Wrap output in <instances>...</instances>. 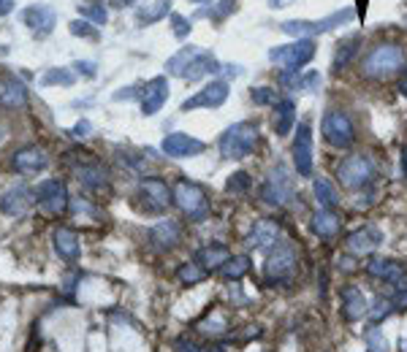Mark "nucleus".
I'll return each mask as SVG.
<instances>
[{
	"label": "nucleus",
	"mask_w": 407,
	"mask_h": 352,
	"mask_svg": "<svg viewBox=\"0 0 407 352\" xmlns=\"http://www.w3.org/2000/svg\"><path fill=\"white\" fill-rule=\"evenodd\" d=\"M171 3H174V0H155L152 6L142 8V11L136 14V22H139L142 28H147V25H152V22H158V19L169 17V11H171Z\"/></svg>",
	"instance_id": "obj_34"
},
{
	"label": "nucleus",
	"mask_w": 407,
	"mask_h": 352,
	"mask_svg": "<svg viewBox=\"0 0 407 352\" xmlns=\"http://www.w3.org/2000/svg\"><path fill=\"white\" fill-rule=\"evenodd\" d=\"M180 236H182V231H180V225L174 219H160L149 231V242L158 249H174L177 242H180Z\"/></svg>",
	"instance_id": "obj_26"
},
{
	"label": "nucleus",
	"mask_w": 407,
	"mask_h": 352,
	"mask_svg": "<svg viewBox=\"0 0 407 352\" xmlns=\"http://www.w3.org/2000/svg\"><path fill=\"white\" fill-rule=\"evenodd\" d=\"M391 312H394V301H391V298H377L375 306L367 309V315H370L372 322H380L383 317H388Z\"/></svg>",
	"instance_id": "obj_40"
},
{
	"label": "nucleus",
	"mask_w": 407,
	"mask_h": 352,
	"mask_svg": "<svg viewBox=\"0 0 407 352\" xmlns=\"http://www.w3.org/2000/svg\"><path fill=\"white\" fill-rule=\"evenodd\" d=\"M397 90H399L402 95H407V81H399V87H397Z\"/></svg>",
	"instance_id": "obj_55"
},
{
	"label": "nucleus",
	"mask_w": 407,
	"mask_h": 352,
	"mask_svg": "<svg viewBox=\"0 0 407 352\" xmlns=\"http://www.w3.org/2000/svg\"><path fill=\"white\" fill-rule=\"evenodd\" d=\"M318 81H321V76H318V73H307V76L301 79V87H307V90H315V87H318Z\"/></svg>",
	"instance_id": "obj_49"
},
{
	"label": "nucleus",
	"mask_w": 407,
	"mask_h": 352,
	"mask_svg": "<svg viewBox=\"0 0 407 352\" xmlns=\"http://www.w3.org/2000/svg\"><path fill=\"white\" fill-rule=\"evenodd\" d=\"M171 28H174V35H177V38H185L193 25L187 22L182 14H171Z\"/></svg>",
	"instance_id": "obj_45"
},
{
	"label": "nucleus",
	"mask_w": 407,
	"mask_h": 352,
	"mask_svg": "<svg viewBox=\"0 0 407 352\" xmlns=\"http://www.w3.org/2000/svg\"><path fill=\"white\" fill-rule=\"evenodd\" d=\"M174 204L180 206V211L185 214L190 222H204L209 217V198H207V190L198 184V182H190V179H177L174 184Z\"/></svg>",
	"instance_id": "obj_3"
},
{
	"label": "nucleus",
	"mask_w": 407,
	"mask_h": 352,
	"mask_svg": "<svg viewBox=\"0 0 407 352\" xmlns=\"http://www.w3.org/2000/svg\"><path fill=\"white\" fill-rule=\"evenodd\" d=\"M312 193H315L321 209H337L339 206V193H337V187H334L326 176H318L312 182Z\"/></svg>",
	"instance_id": "obj_31"
},
{
	"label": "nucleus",
	"mask_w": 407,
	"mask_h": 352,
	"mask_svg": "<svg viewBox=\"0 0 407 352\" xmlns=\"http://www.w3.org/2000/svg\"><path fill=\"white\" fill-rule=\"evenodd\" d=\"M245 242H247V246H256V249H269L280 242V228L272 219H258Z\"/></svg>",
	"instance_id": "obj_25"
},
{
	"label": "nucleus",
	"mask_w": 407,
	"mask_h": 352,
	"mask_svg": "<svg viewBox=\"0 0 407 352\" xmlns=\"http://www.w3.org/2000/svg\"><path fill=\"white\" fill-rule=\"evenodd\" d=\"M160 149H163V155L182 160V157H196V155H201V152L207 149V144L193 139V136H187V133H169V136L163 139V144H160Z\"/></svg>",
	"instance_id": "obj_17"
},
{
	"label": "nucleus",
	"mask_w": 407,
	"mask_h": 352,
	"mask_svg": "<svg viewBox=\"0 0 407 352\" xmlns=\"http://www.w3.org/2000/svg\"><path fill=\"white\" fill-rule=\"evenodd\" d=\"M359 43H361V35H350V38L339 41V43H337V55H334V60H332V68L334 70L348 68L350 60H353V55L359 52Z\"/></svg>",
	"instance_id": "obj_32"
},
{
	"label": "nucleus",
	"mask_w": 407,
	"mask_h": 352,
	"mask_svg": "<svg viewBox=\"0 0 407 352\" xmlns=\"http://www.w3.org/2000/svg\"><path fill=\"white\" fill-rule=\"evenodd\" d=\"M174 350L177 352H212V347H204V344H198V342L190 339V336H180V339L174 342Z\"/></svg>",
	"instance_id": "obj_44"
},
{
	"label": "nucleus",
	"mask_w": 407,
	"mask_h": 352,
	"mask_svg": "<svg viewBox=\"0 0 407 352\" xmlns=\"http://www.w3.org/2000/svg\"><path fill=\"white\" fill-rule=\"evenodd\" d=\"M139 198H142V209L147 214H163L174 204V193L158 176H149V179L139 182Z\"/></svg>",
	"instance_id": "obj_10"
},
{
	"label": "nucleus",
	"mask_w": 407,
	"mask_h": 352,
	"mask_svg": "<svg viewBox=\"0 0 407 352\" xmlns=\"http://www.w3.org/2000/svg\"><path fill=\"white\" fill-rule=\"evenodd\" d=\"M402 174L407 176V146L402 149Z\"/></svg>",
	"instance_id": "obj_54"
},
{
	"label": "nucleus",
	"mask_w": 407,
	"mask_h": 352,
	"mask_svg": "<svg viewBox=\"0 0 407 352\" xmlns=\"http://www.w3.org/2000/svg\"><path fill=\"white\" fill-rule=\"evenodd\" d=\"M68 30H71V35H76V38H90V41H98V30H95L87 19H74V22H68Z\"/></svg>",
	"instance_id": "obj_41"
},
{
	"label": "nucleus",
	"mask_w": 407,
	"mask_h": 352,
	"mask_svg": "<svg viewBox=\"0 0 407 352\" xmlns=\"http://www.w3.org/2000/svg\"><path fill=\"white\" fill-rule=\"evenodd\" d=\"M288 3H291V0H269L272 8H283V6H288Z\"/></svg>",
	"instance_id": "obj_53"
},
{
	"label": "nucleus",
	"mask_w": 407,
	"mask_h": 352,
	"mask_svg": "<svg viewBox=\"0 0 407 352\" xmlns=\"http://www.w3.org/2000/svg\"><path fill=\"white\" fill-rule=\"evenodd\" d=\"M391 301H394V309H407V287L405 290H399Z\"/></svg>",
	"instance_id": "obj_50"
},
{
	"label": "nucleus",
	"mask_w": 407,
	"mask_h": 352,
	"mask_svg": "<svg viewBox=\"0 0 407 352\" xmlns=\"http://www.w3.org/2000/svg\"><path fill=\"white\" fill-rule=\"evenodd\" d=\"M52 242H55V252L63 260H68V263H74L76 257H79V252H82L79 236H76V231H71V228H57L55 236H52Z\"/></svg>",
	"instance_id": "obj_28"
},
{
	"label": "nucleus",
	"mask_w": 407,
	"mask_h": 352,
	"mask_svg": "<svg viewBox=\"0 0 407 352\" xmlns=\"http://www.w3.org/2000/svg\"><path fill=\"white\" fill-rule=\"evenodd\" d=\"M402 352H407V342H402Z\"/></svg>",
	"instance_id": "obj_57"
},
{
	"label": "nucleus",
	"mask_w": 407,
	"mask_h": 352,
	"mask_svg": "<svg viewBox=\"0 0 407 352\" xmlns=\"http://www.w3.org/2000/svg\"><path fill=\"white\" fill-rule=\"evenodd\" d=\"M201 331L204 333H223L225 331V322H220V320H207V322H201Z\"/></svg>",
	"instance_id": "obj_47"
},
{
	"label": "nucleus",
	"mask_w": 407,
	"mask_h": 352,
	"mask_svg": "<svg viewBox=\"0 0 407 352\" xmlns=\"http://www.w3.org/2000/svg\"><path fill=\"white\" fill-rule=\"evenodd\" d=\"M76 11L82 14V19L93 22V25H106V19H109L104 0H82V3H76Z\"/></svg>",
	"instance_id": "obj_33"
},
{
	"label": "nucleus",
	"mask_w": 407,
	"mask_h": 352,
	"mask_svg": "<svg viewBox=\"0 0 407 352\" xmlns=\"http://www.w3.org/2000/svg\"><path fill=\"white\" fill-rule=\"evenodd\" d=\"M321 130H323V139L329 141L332 146H337V149H348V146H353V141H356L353 119H350L342 108H329V111L323 114Z\"/></svg>",
	"instance_id": "obj_7"
},
{
	"label": "nucleus",
	"mask_w": 407,
	"mask_h": 352,
	"mask_svg": "<svg viewBox=\"0 0 407 352\" xmlns=\"http://www.w3.org/2000/svg\"><path fill=\"white\" fill-rule=\"evenodd\" d=\"M250 174H245V171H236V174H231V179L225 182V190L228 193H247L250 190Z\"/></svg>",
	"instance_id": "obj_42"
},
{
	"label": "nucleus",
	"mask_w": 407,
	"mask_h": 352,
	"mask_svg": "<svg viewBox=\"0 0 407 352\" xmlns=\"http://www.w3.org/2000/svg\"><path fill=\"white\" fill-rule=\"evenodd\" d=\"M14 11V0H0V17H8Z\"/></svg>",
	"instance_id": "obj_52"
},
{
	"label": "nucleus",
	"mask_w": 407,
	"mask_h": 352,
	"mask_svg": "<svg viewBox=\"0 0 407 352\" xmlns=\"http://www.w3.org/2000/svg\"><path fill=\"white\" fill-rule=\"evenodd\" d=\"M33 195H36V193H30V190L22 187V184H19V187H11V190H6L3 198H0V211L19 219V217H25V214L30 211L33 201H36Z\"/></svg>",
	"instance_id": "obj_20"
},
{
	"label": "nucleus",
	"mask_w": 407,
	"mask_h": 352,
	"mask_svg": "<svg viewBox=\"0 0 407 352\" xmlns=\"http://www.w3.org/2000/svg\"><path fill=\"white\" fill-rule=\"evenodd\" d=\"M296 125V104L291 98H283L274 104V133L285 139Z\"/></svg>",
	"instance_id": "obj_27"
},
{
	"label": "nucleus",
	"mask_w": 407,
	"mask_h": 352,
	"mask_svg": "<svg viewBox=\"0 0 407 352\" xmlns=\"http://www.w3.org/2000/svg\"><path fill=\"white\" fill-rule=\"evenodd\" d=\"M364 342H367V347H370V352H388V339L383 336V331L380 328H367L364 331Z\"/></svg>",
	"instance_id": "obj_39"
},
{
	"label": "nucleus",
	"mask_w": 407,
	"mask_h": 352,
	"mask_svg": "<svg viewBox=\"0 0 407 352\" xmlns=\"http://www.w3.org/2000/svg\"><path fill=\"white\" fill-rule=\"evenodd\" d=\"M296 266H299V255L296 249H294V244L277 242V244L272 246L266 263H263V277H266V282L272 287L288 284V282H294V277H296Z\"/></svg>",
	"instance_id": "obj_2"
},
{
	"label": "nucleus",
	"mask_w": 407,
	"mask_h": 352,
	"mask_svg": "<svg viewBox=\"0 0 407 352\" xmlns=\"http://www.w3.org/2000/svg\"><path fill=\"white\" fill-rule=\"evenodd\" d=\"M315 57V38H296L291 43L269 49V60L288 70H299Z\"/></svg>",
	"instance_id": "obj_6"
},
{
	"label": "nucleus",
	"mask_w": 407,
	"mask_h": 352,
	"mask_svg": "<svg viewBox=\"0 0 407 352\" xmlns=\"http://www.w3.org/2000/svg\"><path fill=\"white\" fill-rule=\"evenodd\" d=\"M367 309H370L367 295H364L356 284H348V287L342 290V315H345V320L356 322V320H361V317L367 315Z\"/></svg>",
	"instance_id": "obj_24"
},
{
	"label": "nucleus",
	"mask_w": 407,
	"mask_h": 352,
	"mask_svg": "<svg viewBox=\"0 0 407 352\" xmlns=\"http://www.w3.org/2000/svg\"><path fill=\"white\" fill-rule=\"evenodd\" d=\"M218 70H220V63H218V57H215L212 52L196 49V55L190 57V66H187L185 73H182V79H185V81H198V79H204V76H215Z\"/></svg>",
	"instance_id": "obj_23"
},
{
	"label": "nucleus",
	"mask_w": 407,
	"mask_h": 352,
	"mask_svg": "<svg viewBox=\"0 0 407 352\" xmlns=\"http://www.w3.org/2000/svg\"><path fill=\"white\" fill-rule=\"evenodd\" d=\"M261 198H263V204H269V206H285V204L294 198V182H291V176H288V171H285L283 166H277V168L269 174V179L263 182Z\"/></svg>",
	"instance_id": "obj_11"
},
{
	"label": "nucleus",
	"mask_w": 407,
	"mask_h": 352,
	"mask_svg": "<svg viewBox=\"0 0 407 352\" xmlns=\"http://www.w3.org/2000/svg\"><path fill=\"white\" fill-rule=\"evenodd\" d=\"M228 257H231V249L225 244H207L196 252L193 260L201 263L207 271H218V268H223V266L228 263Z\"/></svg>",
	"instance_id": "obj_29"
},
{
	"label": "nucleus",
	"mask_w": 407,
	"mask_h": 352,
	"mask_svg": "<svg viewBox=\"0 0 407 352\" xmlns=\"http://www.w3.org/2000/svg\"><path fill=\"white\" fill-rule=\"evenodd\" d=\"M234 6H236V0H220V3L209 11V17H212V19H225V17L234 11Z\"/></svg>",
	"instance_id": "obj_46"
},
{
	"label": "nucleus",
	"mask_w": 407,
	"mask_h": 352,
	"mask_svg": "<svg viewBox=\"0 0 407 352\" xmlns=\"http://www.w3.org/2000/svg\"><path fill=\"white\" fill-rule=\"evenodd\" d=\"M87 133H90V122H87V119L76 122V125H74V136H87Z\"/></svg>",
	"instance_id": "obj_51"
},
{
	"label": "nucleus",
	"mask_w": 407,
	"mask_h": 352,
	"mask_svg": "<svg viewBox=\"0 0 407 352\" xmlns=\"http://www.w3.org/2000/svg\"><path fill=\"white\" fill-rule=\"evenodd\" d=\"M79 155V166H74L76 171V179L82 182V187H87V190H93V193H98V190H106L109 187V171L95 160V157H90V152H76Z\"/></svg>",
	"instance_id": "obj_13"
},
{
	"label": "nucleus",
	"mask_w": 407,
	"mask_h": 352,
	"mask_svg": "<svg viewBox=\"0 0 407 352\" xmlns=\"http://www.w3.org/2000/svg\"><path fill=\"white\" fill-rule=\"evenodd\" d=\"M193 55H196V46H182L174 57H169V63H166L169 73H174V76L182 79V73H185V68L190 66V57H193Z\"/></svg>",
	"instance_id": "obj_37"
},
{
	"label": "nucleus",
	"mask_w": 407,
	"mask_h": 352,
	"mask_svg": "<svg viewBox=\"0 0 407 352\" xmlns=\"http://www.w3.org/2000/svg\"><path fill=\"white\" fill-rule=\"evenodd\" d=\"M74 68L79 70V73H84V76H95V63H90V60H76L74 63Z\"/></svg>",
	"instance_id": "obj_48"
},
{
	"label": "nucleus",
	"mask_w": 407,
	"mask_h": 352,
	"mask_svg": "<svg viewBox=\"0 0 407 352\" xmlns=\"http://www.w3.org/2000/svg\"><path fill=\"white\" fill-rule=\"evenodd\" d=\"M28 352H36V350H33V344H30V347H28Z\"/></svg>",
	"instance_id": "obj_58"
},
{
	"label": "nucleus",
	"mask_w": 407,
	"mask_h": 352,
	"mask_svg": "<svg viewBox=\"0 0 407 352\" xmlns=\"http://www.w3.org/2000/svg\"><path fill=\"white\" fill-rule=\"evenodd\" d=\"M207 268L201 266V263H196V260H187V263H182L180 268H177V280L182 282V284H198V282L207 280Z\"/></svg>",
	"instance_id": "obj_35"
},
{
	"label": "nucleus",
	"mask_w": 407,
	"mask_h": 352,
	"mask_svg": "<svg viewBox=\"0 0 407 352\" xmlns=\"http://www.w3.org/2000/svg\"><path fill=\"white\" fill-rule=\"evenodd\" d=\"M228 81H209L207 87H201L193 98H187L182 104V111H193V108H220L228 101Z\"/></svg>",
	"instance_id": "obj_14"
},
{
	"label": "nucleus",
	"mask_w": 407,
	"mask_h": 352,
	"mask_svg": "<svg viewBox=\"0 0 407 352\" xmlns=\"http://www.w3.org/2000/svg\"><path fill=\"white\" fill-rule=\"evenodd\" d=\"M312 231L321 239H337L342 231V219L334 214V209H318L312 214Z\"/></svg>",
	"instance_id": "obj_30"
},
{
	"label": "nucleus",
	"mask_w": 407,
	"mask_h": 352,
	"mask_svg": "<svg viewBox=\"0 0 407 352\" xmlns=\"http://www.w3.org/2000/svg\"><path fill=\"white\" fill-rule=\"evenodd\" d=\"M166 101H169V79L166 76L149 79L147 84H144V90H142V114L144 117L158 114Z\"/></svg>",
	"instance_id": "obj_19"
},
{
	"label": "nucleus",
	"mask_w": 407,
	"mask_h": 352,
	"mask_svg": "<svg viewBox=\"0 0 407 352\" xmlns=\"http://www.w3.org/2000/svg\"><path fill=\"white\" fill-rule=\"evenodd\" d=\"M193 3H204V0H193Z\"/></svg>",
	"instance_id": "obj_59"
},
{
	"label": "nucleus",
	"mask_w": 407,
	"mask_h": 352,
	"mask_svg": "<svg viewBox=\"0 0 407 352\" xmlns=\"http://www.w3.org/2000/svg\"><path fill=\"white\" fill-rule=\"evenodd\" d=\"M402 66H405V49L399 43H377L367 52L361 70L370 79H386V76L397 73Z\"/></svg>",
	"instance_id": "obj_4"
},
{
	"label": "nucleus",
	"mask_w": 407,
	"mask_h": 352,
	"mask_svg": "<svg viewBox=\"0 0 407 352\" xmlns=\"http://www.w3.org/2000/svg\"><path fill=\"white\" fill-rule=\"evenodd\" d=\"M258 125L256 122H236V125H231L225 133L220 136V155L223 157H228V160H242V157H247V155H253L256 152V146H258Z\"/></svg>",
	"instance_id": "obj_1"
},
{
	"label": "nucleus",
	"mask_w": 407,
	"mask_h": 352,
	"mask_svg": "<svg viewBox=\"0 0 407 352\" xmlns=\"http://www.w3.org/2000/svg\"><path fill=\"white\" fill-rule=\"evenodd\" d=\"M22 22L33 30V35L44 38V35H49L52 30H55L57 14H55V8L44 6V3H36V6H28V8L22 11Z\"/></svg>",
	"instance_id": "obj_18"
},
{
	"label": "nucleus",
	"mask_w": 407,
	"mask_h": 352,
	"mask_svg": "<svg viewBox=\"0 0 407 352\" xmlns=\"http://www.w3.org/2000/svg\"><path fill=\"white\" fill-rule=\"evenodd\" d=\"M380 244H383V233H380L375 225H364V228L353 231V233L345 239L348 252H353V255H370V252H375Z\"/></svg>",
	"instance_id": "obj_22"
},
{
	"label": "nucleus",
	"mask_w": 407,
	"mask_h": 352,
	"mask_svg": "<svg viewBox=\"0 0 407 352\" xmlns=\"http://www.w3.org/2000/svg\"><path fill=\"white\" fill-rule=\"evenodd\" d=\"M353 19H356V8L348 6V8H339V11H334V14H329V17L318 19V22H307V19H291V22H283L280 30L288 33V35H294V38H315V35L329 33V30L339 28V25H348V22H353Z\"/></svg>",
	"instance_id": "obj_5"
},
{
	"label": "nucleus",
	"mask_w": 407,
	"mask_h": 352,
	"mask_svg": "<svg viewBox=\"0 0 407 352\" xmlns=\"http://www.w3.org/2000/svg\"><path fill=\"white\" fill-rule=\"evenodd\" d=\"M36 201H38V209L49 217H63L68 211V187L66 182L60 179H44L41 184L36 187Z\"/></svg>",
	"instance_id": "obj_9"
},
{
	"label": "nucleus",
	"mask_w": 407,
	"mask_h": 352,
	"mask_svg": "<svg viewBox=\"0 0 407 352\" xmlns=\"http://www.w3.org/2000/svg\"><path fill=\"white\" fill-rule=\"evenodd\" d=\"M0 106L8 111L28 106V84L17 73H0Z\"/></svg>",
	"instance_id": "obj_15"
},
{
	"label": "nucleus",
	"mask_w": 407,
	"mask_h": 352,
	"mask_svg": "<svg viewBox=\"0 0 407 352\" xmlns=\"http://www.w3.org/2000/svg\"><path fill=\"white\" fill-rule=\"evenodd\" d=\"M375 176V163L367 155H350L337 166V179L348 190H361L367 187Z\"/></svg>",
	"instance_id": "obj_8"
},
{
	"label": "nucleus",
	"mask_w": 407,
	"mask_h": 352,
	"mask_svg": "<svg viewBox=\"0 0 407 352\" xmlns=\"http://www.w3.org/2000/svg\"><path fill=\"white\" fill-rule=\"evenodd\" d=\"M367 274L375 280H386L388 284H394L397 290H405L407 287V271L402 263L397 260H386V257H372L367 263Z\"/></svg>",
	"instance_id": "obj_16"
},
{
	"label": "nucleus",
	"mask_w": 407,
	"mask_h": 352,
	"mask_svg": "<svg viewBox=\"0 0 407 352\" xmlns=\"http://www.w3.org/2000/svg\"><path fill=\"white\" fill-rule=\"evenodd\" d=\"M125 3H133V0H114V6H125Z\"/></svg>",
	"instance_id": "obj_56"
},
{
	"label": "nucleus",
	"mask_w": 407,
	"mask_h": 352,
	"mask_svg": "<svg viewBox=\"0 0 407 352\" xmlns=\"http://www.w3.org/2000/svg\"><path fill=\"white\" fill-rule=\"evenodd\" d=\"M223 274H225V280L236 282L242 280L247 271H250V257L247 255H234V257H228V263L220 268Z\"/></svg>",
	"instance_id": "obj_36"
},
{
	"label": "nucleus",
	"mask_w": 407,
	"mask_h": 352,
	"mask_svg": "<svg viewBox=\"0 0 407 352\" xmlns=\"http://www.w3.org/2000/svg\"><path fill=\"white\" fill-rule=\"evenodd\" d=\"M294 166L299 176H312L315 168V146H312V128L310 122H299L296 139H294Z\"/></svg>",
	"instance_id": "obj_12"
},
{
	"label": "nucleus",
	"mask_w": 407,
	"mask_h": 352,
	"mask_svg": "<svg viewBox=\"0 0 407 352\" xmlns=\"http://www.w3.org/2000/svg\"><path fill=\"white\" fill-rule=\"evenodd\" d=\"M11 163H14V168L19 174H38V171H44L49 166V157H46V152L41 146H22V149L14 152Z\"/></svg>",
	"instance_id": "obj_21"
},
{
	"label": "nucleus",
	"mask_w": 407,
	"mask_h": 352,
	"mask_svg": "<svg viewBox=\"0 0 407 352\" xmlns=\"http://www.w3.org/2000/svg\"><path fill=\"white\" fill-rule=\"evenodd\" d=\"M41 84L44 87H52V84H63V87H71L74 84V73L68 68H49L41 76Z\"/></svg>",
	"instance_id": "obj_38"
},
{
	"label": "nucleus",
	"mask_w": 407,
	"mask_h": 352,
	"mask_svg": "<svg viewBox=\"0 0 407 352\" xmlns=\"http://www.w3.org/2000/svg\"><path fill=\"white\" fill-rule=\"evenodd\" d=\"M250 98H253V104H256V106H272V104H277V92H274L272 87H253Z\"/></svg>",
	"instance_id": "obj_43"
}]
</instances>
